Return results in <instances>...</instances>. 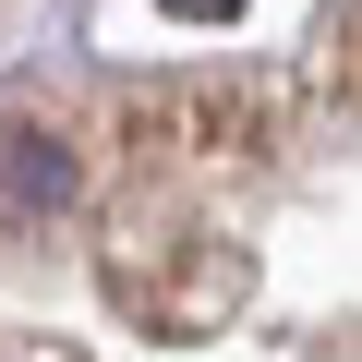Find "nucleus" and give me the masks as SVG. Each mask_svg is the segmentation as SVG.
Segmentation results:
<instances>
[{"label":"nucleus","mask_w":362,"mask_h":362,"mask_svg":"<svg viewBox=\"0 0 362 362\" xmlns=\"http://www.w3.org/2000/svg\"><path fill=\"white\" fill-rule=\"evenodd\" d=\"M85 133L73 121H0V230H49L61 206H85Z\"/></svg>","instance_id":"f03ea898"},{"label":"nucleus","mask_w":362,"mask_h":362,"mask_svg":"<svg viewBox=\"0 0 362 362\" xmlns=\"http://www.w3.org/2000/svg\"><path fill=\"white\" fill-rule=\"evenodd\" d=\"M97 290H109L145 338H206V326L242 314V254L181 218V194L109 181V206H97Z\"/></svg>","instance_id":"f257e3e1"},{"label":"nucleus","mask_w":362,"mask_h":362,"mask_svg":"<svg viewBox=\"0 0 362 362\" xmlns=\"http://www.w3.org/2000/svg\"><path fill=\"white\" fill-rule=\"evenodd\" d=\"M169 13H230V0H169Z\"/></svg>","instance_id":"7ed1b4c3"},{"label":"nucleus","mask_w":362,"mask_h":362,"mask_svg":"<svg viewBox=\"0 0 362 362\" xmlns=\"http://www.w3.org/2000/svg\"><path fill=\"white\" fill-rule=\"evenodd\" d=\"M338 13H350V25H362V0H338Z\"/></svg>","instance_id":"20e7f679"}]
</instances>
